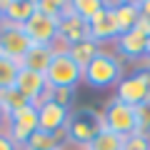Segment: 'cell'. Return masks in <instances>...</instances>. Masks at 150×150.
I'll return each instance as SVG.
<instances>
[{"mask_svg":"<svg viewBox=\"0 0 150 150\" xmlns=\"http://www.w3.org/2000/svg\"><path fill=\"white\" fill-rule=\"evenodd\" d=\"M103 128H105L103 125V112L93 110V108H80V110L70 112V120L65 125V135H68L70 145L85 150Z\"/></svg>","mask_w":150,"mask_h":150,"instance_id":"1","label":"cell"},{"mask_svg":"<svg viewBox=\"0 0 150 150\" xmlns=\"http://www.w3.org/2000/svg\"><path fill=\"white\" fill-rule=\"evenodd\" d=\"M120 80H123V63L115 55L105 53V50H100L95 55V60L83 70V83L88 88H95V90L112 88V85H118Z\"/></svg>","mask_w":150,"mask_h":150,"instance_id":"2","label":"cell"},{"mask_svg":"<svg viewBox=\"0 0 150 150\" xmlns=\"http://www.w3.org/2000/svg\"><path fill=\"white\" fill-rule=\"evenodd\" d=\"M45 83H48V90H55V88H73L75 90V85L83 83V68L68 53L53 55L48 70H45Z\"/></svg>","mask_w":150,"mask_h":150,"instance_id":"3","label":"cell"},{"mask_svg":"<svg viewBox=\"0 0 150 150\" xmlns=\"http://www.w3.org/2000/svg\"><path fill=\"white\" fill-rule=\"evenodd\" d=\"M103 125L112 133H118L120 138H128V135L138 133V112H135V108L112 98L103 108Z\"/></svg>","mask_w":150,"mask_h":150,"instance_id":"4","label":"cell"},{"mask_svg":"<svg viewBox=\"0 0 150 150\" xmlns=\"http://www.w3.org/2000/svg\"><path fill=\"white\" fill-rule=\"evenodd\" d=\"M35 130H38V110H35V105L23 108V110L8 115V120H5L8 138H10L20 150H23V145L30 140V135L35 133Z\"/></svg>","mask_w":150,"mask_h":150,"instance_id":"5","label":"cell"},{"mask_svg":"<svg viewBox=\"0 0 150 150\" xmlns=\"http://www.w3.org/2000/svg\"><path fill=\"white\" fill-rule=\"evenodd\" d=\"M30 48H33V43L20 25L0 23V58H10L15 63H20L23 55Z\"/></svg>","mask_w":150,"mask_h":150,"instance_id":"6","label":"cell"},{"mask_svg":"<svg viewBox=\"0 0 150 150\" xmlns=\"http://www.w3.org/2000/svg\"><path fill=\"white\" fill-rule=\"evenodd\" d=\"M115 98L130 108H138L148 100V70H138L133 75H125L115 85Z\"/></svg>","mask_w":150,"mask_h":150,"instance_id":"7","label":"cell"},{"mask_svg":"<svg viewBox=\"0 0 150 150\" xmlns=\"http://www.w3.org/2000/svg\"><path fill=\"white\" fill-rule=\"evenodd\" d=\"M58 35L63 38L68 45L83 43V40L90 38L88 23L83 20L80 15H75V10H73V0H65L63 3V15H60V20H58Z\"/></svg>","mask_w":150,"mask_h":150,"instance_id":"8","label":"cell"},{"mask_svg":"<svg viewBox=\"0 0 150 150\" xmlns=\"http://www.w3.org/2000/svg\"><path fill=\"white\" fill-rule=\"evenodd\" d=\"M15 90H20L30 100V105H40V103L50 100V90H48V83H45L43 73H33V70L20 68L18 80H15Z\"/></svg>","mask_w":150,"mask_h":150,"instance_id":"9","label":"cell"},{"mask_svg":"<svg viewBox=\"0 0 150 150\" xmlns=\"http://www.w3.org/2000/svg\"><path fill=\"white\" fill-rule=\"evenodd\" d=\"M35 110H38V130H43V133H60L70 120V110L53 100L35 105Z\"/></svg>","mask_w":150,"mask_h":150,"instance_id":"10","label":"cell"},{"mask_svg":"<svg viewBox=\"0 0 150 150\" xmlns=\"http://www.w3.org/2000/svg\"><path fill=\"white\" fill-rule=\"evenodd\" d=\"M23 30L30 38L33 45H53L55 38H58V20L43 15V13H35V15L23 25Z\"/></svg>","mask_w":150,"mask_h":150,"instance_id":"11","label":"cell"},{"mask_svg":"<svg viewBox=\"0 0 150 150\" xmlns=\"http://www.w3.org/2000/svg\"><path fill=\"white\" fill-rule=\"evenodd\" d=\"M90 40H95L98 45L100 43H108V40H118L120 38V28H118V20H115V10H112V3H108L105 10H100L90 23Z\"/></svg>","mask_w":150,"mask_h":150,"instance_id":"12","label":"cell"},{"mask_svg":"<svg viewBox=\"0 0 150 150\" xmlns=\"http://www.w3.org/2000/svg\"><path fill=\"white\" fill-rule=\"evenodd\" d=\"M35 13H38L35 0H0V18H3V23L23 28Z\"/></svg>","mask_w":150,"mask_h":150,"instance_id":"13","label":"cell"},{"mask_svg":"<svg viewBox=\"0 0 150 150\" xmlns=\"http://www.w3.org/2000/svg\"><path fill=\"white\" fill-rule=\"evenodd\" d=\"M53 55H55V53H53V48H50V45H33V48L23 55L20 68H23V70H33V73H43V75H45V70H48V65H50V60H53Z\"/></svg>","mask_w":150,"mask_h":150,"instance_id":"14","label":"cell"},{"mask_svg":"<svg viewBox=\"0 0 150 150\" xmlns=\"http://www.w3.org/2000/svg\"><path fill=\"white\" fill-rule=\"evenodd\" d=\"M112 10H115V20H118L120 35L130 33L135 28L140 18V0H120V3H112Z\"/></svg>","mask_w":150,"mask_h":150,"instance_id":"15","label":"cell"},{"mask_svg":"<svg viewBox=\"0 0 150 150\" xmlns=\"http://www.w3.org/2000/svg\"><path fill=\"white\" fill-rule=\"evenodd\" d=\"M65 143H68L65 130H60V133H43V130H35V133L30 135V140L23 145V150H63Z\"/></svg>","mask_w":150,"mask_h":150,"instance_id":"16","label":"cell"},{"mask_svg":"<svg viewBox=\"0 0 150 150\" xmlns=\"http://www.w3.org/2000/svg\"><path fill=\"white\" fill-rule=\"evenodd\" d=\"M115 43H118V53L123 55V58L138 60V58L145 55V43H148V38L140 35L138 30H130V33H123Z\"/></svg>","mask_w":150,"mask_h":150,"instance_id":"17","label":"cell"},{"mask_svg":"<svg viewBox=\"0 0 150 150\" xmlns=\"http://www.w3.org/2000/svg\"><path fill=\"white\" fill-rule=\"evenodd\" d=\"M98 53H100V45H98L95 40H90V38H88V40H83V43H75V45H70V48H68V55H70L78 65H80L83 70H85L88 65L95 60Z\"/></svg>","mask_w":150,"mask_h":150,"instance_id":"18","label":"cell"},{"mask_svg":"<svg viewBox=\"0 0 150 150\" xmlns=\"http://www.w3.org/2000/svg\"><path fill=\"white\" fill-rule=\"evenodd\" d=\"M123 140H125V138H120L118 133L103 128L100 133L95 135V140H93L85 150H123Z\"/></svg>","mask_w":150,"mask_h":150,"instance_id":"19","label":"cell"},{"mask_svg":"<svg viewBox=\"0 0 150 150\" xmlns=\"http://www.w3.org/2000/svg\"><path fill=\"white\" fill-rule=\"evenodd\" d=\"M0 105H3V110H5V115H13V112L28 108V105H30V100H28L20 90L10 88V90H0Z\"/></svg>","mask_w":150,"mask_h":150,"instance_id":"20","label":"cell"},{"mask_svg":"<svg viewBox=\"0 0 150 150\" xmlns=\"http://www.w3.org/2000/svg\"><path fill=\"white\" fill-rule=\"evenodd\" d=\"M18 73H20V63H15L10 58H0V90L15 88Z\"/></svg>","mask_w":150,"mask_h":150,"instance_id":"21","label":"cell"},{"mask_svg":"<svg viewBox=\"0 0 150 150\" xmlns=\"http://www.w3.org/2000/svg\"><path fill=\"white\" fill-rule=\"evenodd\" d=\"M105 5L108 3H103V0H73L75 15H80L85 23H90L100 10H105Z\"/></svg>","mask_w":150,"mask_h":150,"instance_id":"22","label":"cell"},{"mask_svg":"<svg viewBox=\"0 0 150 150\" xmlns=\"http://www.w3.org/2000/svg\"><path fill=\"white\" fill-rule=\"evenodd\" d=\"M35 3H38V13H43V15H48V18L60 20V15H63V3H65V0H35Z\"/></svg>","mask_w":150,"mask_h":150,"instance_id":"23","label":"cell"},{"mask_svg":"<svg viewBox=\"0 0 150 150\" xmlns=\"http://www.w3.org/2000/svg\"><path fill=\"white\" fill-rule=\"evenodd\" d=\"M123 150H150V135L133 133L123 140Z\"/></svg>","mask_w":150,"mask_h":150,"instance_id":"24","label":"cell"},{"mask_svg":"<svg viewBox=\"0 0 150 150\" xmlns=\"http://www.w3.org/2000/svg\"><path fill=\"white\" fill-rule=\"evenodd\" d=\"M73 98H75L73 88H55V90H50V100L58 103V105H63V108H68V110H70V105H73Z\"/></svg>","mask_w":150,"mask_h":150,"instance_id":"25","label":"cell"},{"mask_svg":"<svg viewBox=\"0 0 150 150\" xmlns=\"http://www.w3.org/2000/svg\"><path fill=\"white\" fill-rule=\"evenodd\" d=\"M135 112H138V133L150 135V103L145 100L143 105L135 108Z\"/></svg>","mask_w":150,"mask_h":150,"instance_id":"26","label":"cell"},{"mask_svg":"<svg viewBox=\"0 0 150 150\" xmlns=\"http://www.w3.org/2000/svg\"><path fill=\"white\" fill-rule=\"evenodd\" d=\"M133 30H138L140 35H145V38H150V20H148V18H143V15H140Z\"/></svg>","mask_w":150,"mask_h":150,"instance_id":"27","label":"cell"},{"mask_svg":"<svg viewBox=\"0 0 150 150\" xmlns=\"http://www.w3.org/2000/svg\"><path fill=\"white\" fill-rule=\"evenodd\" d=\"M0 150H20V148L8 138V133H0Z\"/></svg>","mask_w":150,"mask_h":150,"instance_id":"28","label":"cell"},{"mask_svg":"<svg viewBox=\"0 0 150 150\" xmlns=\"http://www.w3.org/2000/svg\"><path fill=\"white\" fill-rule=\"evenodd\" d=\"M140 15L150 20V0H140Z\"/></svg>","mask_w":150,"mask_h":150,"instance_id":"29","label":"cell"},{"mask_svg":"<svg viewBox=\"0 0 150 150\" xmlns=\"http://www.w3.org/2000/svg\"><path fill=\"white\" fill-rule=\"evenodd\" d=\"M0 120H3V123L8 120V115H5V110H3V105H0Z\"/></svg>","mask_w":150,"mask_h":150,"instance_id":"30","label":"cell"},{"mask_svg":"<svg viewBox=\"0 0 150 150\" xmlns=\"http://www.w3.org/2000/svg\"><path fill=\"white\" fill-rule=\"evenodd\" d=\"M148 103H150V70H148Z\"/></svg>","mask_w":150,"mask_h":150,"instance_id":"31","label":"cell"},{"mask_svg":"<svg viewBox=\"0 0 150 150\" xmlns=\"http://www.w3.org/2000/svg\"><path fill=\"white\" fill-rule=\"evenodd\" d=\"M0 23H3V18H0Z\"/></svg>","mask_w":150,"mask_h":150,"instance_id":"32","label":"cell"}]
</instances>
